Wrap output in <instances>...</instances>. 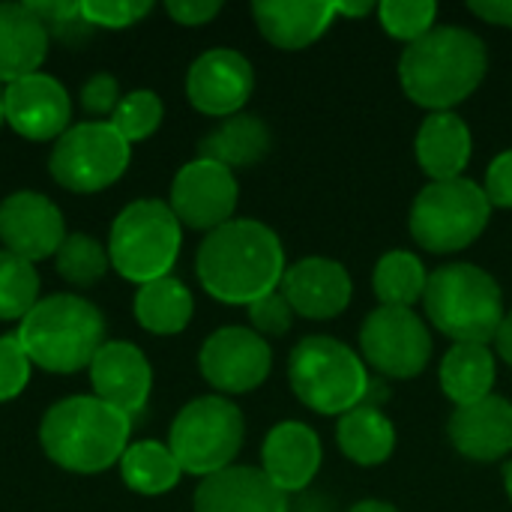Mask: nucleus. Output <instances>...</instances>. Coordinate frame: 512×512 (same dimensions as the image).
Returning <instances> with one entry per match:
<instances>
[{
	"instance_id": "obj_1",
	"label": "nucleus",
	"mask_w": 512,
	"mask_h": 512,
	"mask_svg": "<svg viewBox=\"0 0 512 512\" xmlns=\"http://www.w3.org/2000/svg\"><path fill=\"white\" fill-rule=\"evenodd\" d=\"M279 234L258 219H231L210 231L195 255L201 288L228 306H252L279 291L285 276Z\"/></svg>"
},
{
	"instance_id": "obj_2",
	"label": "nucleus",
	"mask_w": 512,
	"mask_h": 512,
	"mask_svg": "<svg viewBox=\"0 0 512 512\" xmlns=\"http://www.w3.org/2000/svg\"><path fill=\"white\" fill-rule=\"evenodd\" d=\"M486 69V42L456 24H438L399 57L402 90L429 111H453L483 84Z\"/></svg>"
},
{
	"instance_id": "obj_3",
	"label": "nucleus",
	"mask_w": 512,
	"mask_h": 512,
	"mask_svg": "<svg viewBox=\"0 0 512 512\" xmlns=\"http://www.w3.org/2000/svg\"><path fill=\"white\" fill-rule=\"evenodd\" d=\"M132 417L96 396H69L48 408L39 426L45 456L72 474H102L129 447Z\"/></svg>"
},
{
	"instance_id": "obj_4",
	"label": "nucleus",
	"mask_w": 512,
	"mask_h": 512,
	"mask_svg": "<svg viewBox=\"0 0 512 512\" xmlns=\"http://www.w3.org/2000/svg\"><path fill=\"white\" fill-rule=\"evenodd\" d=\"M15 336L33 366L69 375L90 369L96 351L105 345V318L78 294H51L30 309Z\"/></svg>"
},
{
	"instance_id": "obj_5",
	"label": "nucleus",
	"mask_w": 512,
	"mask_h": 512,
	"mask_svg": "<svg viewBox=\"0 0 512 512\" xmlns=\"http://www.w3.org/2000/svg\"><path fill=\"white\" fill-rule=\"evenodd\" d=\"M423 309L432 327L453 339V345H489L507 315L498 279L465 261H453L429 273Z\"/></svg>"
},
{
	"instance_id": "obj_6",
	"label": "nucleus",
	"mask_w": 512,
	"mask_h": 512,
	"mask_svg": "<svg viewBox=\"0 0 512 512\" xmlns=\"http://www.w3.org/2000/svg\"><path fill=\"white\" fill-rule=\"evenodd\" d=\"M294 396L315 414L342 417L369 402L372 378L363 357L333 336H306L288 357Z\"/></svg>"
},
{
	"instance_id": "obj_7",
	"label": "nucleus",
	"mask_w": 512,
	"mask_h": 512,
	"mask_svg": "<svg viewBox=\"0 0 512 512\" xmlns=\"http://www.w3.org/2000/svg\"><path fill=\"white\" fill-rule=\"evenodd\" d=\"M183 243V225L165 201L144 198L120 210L108 234L111 267L135 282L147 285L171 276Z\"/></svg>"
},
{
	"instance_id": "obj_8",
	"label": "nucleus",
	"mask_w": 512,
	"mask_h": 512,
	"mask_svg": "<svg viewBox=\"0 0 512 512\" xmlns=\"http://www.w3.org/2000/svg\"><path fill=\"white\" fill-rule=\"evenodd\" d=\"M492 204L486 189L468 177L438 180L417 192L408 216L417 246L435 255H453L468 249L489 228Z\"/></svg>"
},
{
	"instance_id": "obj_9",
	"label": "nucleus",
	"mask_w": 512,
	"mask_h": 512,
	"mask_svg": "<svg viewBox=\"0 0 512 512\" xmlns=\"http://www.w3.org/2000/svg\"><path fill=\"white\" fill-rule=\"evenodd\" d=\"M246 438L243 411L225 396H201L180 408L171 423L168 450L183 474L213 477L234 465Z\"/></svg>"
},
{
	"instance_id": "obj_10",
	"label": "nucleus",
	"mask_w": 512,
	"mask_h": 512,
	"mask_svg": "<svg viewBox=\"0 0 512 512\" xmlns=\"http://www.w3.org/2000/svg\"><path fill=\"white\" fill-rule=\"evenodd\" d=\"M132 144L108 123L87 120L69 126L51 147V177L78 195H93L114 186L129 168Z\"/></svg>"
},
{
	"instance_id": "obj_11",
	"label": "nucleus",
	"mask_w": 512,
	"mask_h": 512,
	"mask_svg": "<svg viewBox=\"0 0 512 512\" xmlns=\"http://www.w3.org/2000/svg\"><path fill=\"white\" fill-rule=\"evenodd\" d=\"M360 357L387 378H417L432 360V333L414 309L378 306L360 324Z\"/></svg>"
},
{
	"instance_id": "obj_12",
	"label": "nucleus",
	"mask_w": 512,
	"mask_h": 512,
	"mask_svg": "<svg viewBox=\"0 0 512 512\" xmlns=\"http://www.w3.org/2000/svg\"><path fill=\"white\" fill-rule=\"evenodd\" d=\"M198 369L213 390L240 396L267 381L273 369V351L252 327H222L201 345Z\"/></svg>"
},
{
	"instance_id": "obj_13",
	"label": "nucleus",
	"mask_w": 512,
	"mask_h": 512,
	"mask_svg": "<svg viewBox=\"0 0 512 512\" xmlns=\"http://www.w3.org/2000/svg\"><path fill=\"white\" fill-rule=\"evenodd\" d=\"M237 198H240V186L234 171L198 156L195 162H186L177 171L171 183L168 207L174 210L180 225L210 234L234 219Z\"/></svg>"
},
{
	"instance_id": "obj_14",
	"label": "nucleus",
	"mask_w": 512,
	"mask_h": 512,
	"mask_svg": "<svg viewBox=\"0 0 512 512\" xmlns=\"http://www.w3.org/2000/svg\"><path fill=\"white\" fill-rule=\"evenodd\" d=\"M255 90V69L249 57L234 48L204 51L186 75V96L195 111L207 117H234Z\"/></svg>"
},
{
	"instance_id": "obj_15",
	"label": "nucleus",
	"mask_w": 512,
	"mask_h": 512,
	"mask_svg": "<svg viewBox=\"0 0 512 512\" xmlns=\"http://www.w3.org/2000/svg\"><path fill=\"white\" fill-rule=\"evenodd\" d=\"M0 240L6 252L30 264L57 255L60 243L66 240L63 213L42 192H12L0 201Z\"/></svg>"
},
{
	"instance_id": "obj_16",
	"label": "nucleus",
	"mask_w": 512,
	"mask_h": 512,
	"mask_svg": "<svg viewBox=\"0 0 512 512\" xmlns=\"http://www.w3.org/2000/svg\"><path fill=\"white\" fill-rule=\"evenodd\" d=\"M6 123L30 141H57L72 120V102L66 87L45 75L33 72L3 87Z\"/></svg>"
},
{
	"instance_id": "obj_17",
	"label": "nucleus",
	"mask_w": 512,
	"mask_h": 512,
	"mask_svg": "<svg viewBox=\"0 0 512 512\" xmlns=\"http://www.w3.org/2000/svg\"><path fill=\"white\" fill-rule=\"evenodd\" d=\"M279 291L291 303L294 315L330 321L348 309L354 297V282L345 264H339L336 258L309 255L285 270Z\"/></svg>"
},
{
	"instance_id": "obj_18",
	"label": "nucleus",
	"mask_w": 512,
	"mask_h": 512,
	"mask_svg": "<svg viewBox=\"0 0 512 512\" xmlns=\"http://www.w3.org/2000/svg\"><path fill=\"white\" fill-rule=\"evenodd\" d=\"M93 396L135 417L144 411L153 387V369L144 351L132 342H105L90 363Z\"/></svg>"
},
{
	"instance_id": "obj_19",
	"label": "nucleus",
	"mask_w": 512,
	"mask_h": 512,
	"mask_svg": "<svg viewBox=\"0 0 512 512\" xmlns=\"http://www.w3.org/2000/svg\"><path fill=\"white\" fill-rule=\"evenodd\" d=\"M324 462L321 438L312 426L285 420L273 426L261 447V471L285 495L306 492Z\"/></svg>"
},
{
	"instance_id": "obj_20",
	"label": "nucleus",
	"mask_w": 512,
	"mask_h": 512,
	"mask_svg": "<svg viewBox=\"0 0 512 512\" xmlns=\"http://www.w3.org/2000/svg\"><path fill=\"white\" fill-rule=\"evenodd\" d=\"M453 447L471 462H498L512 453V402L486 396L453 411L447 423Z\"/></svg>"
},
{
	"instance_id": "obj_21",
	"label": "nucleus",
	"mask_w": 512,
	"mask_h": 512,
	"mask_svg": "<svg viewBox=\"0 0 512 512\" xmlns=\"http://www.w3.org/2000/svg\"><path fill=\"white\" fill-rule=\"evenodd\" d=\"M288 495L261 468L231 465L204 477L195 489V512H288Z\"/></svg>"
},
{
	"instance_id": "obj_22",
	"label": "nucleus",
	"mask_w": 512,
	"mask_h": 512,
	"mask_svg": "<svg viewBox=\"0 0 512 512\" xmlns=\"http://www.w3.org/2000/svg\"><path fill=\"white\" fill-rule=\"evenodd\" d=\"M252 15L270 45L300 51L330 30L339 9L330 0H258L252 3Z\"/></svg>"
},
{
	"instance_id": "obj_23",
	"label": "nucleus",
	"mask_w": 512,
	"mask_h": 512,
	"mask_svg": "<svg viewBox=\"0 0 512 512\" xmlns=\"http://www.w3.org/2000/svg\"><path fill=\"white\" fill-rule=\"evenodd\" d=\"M414 153L432 183L456 180L471 162L474 138L468 123L456 111H432L417 129Z\"/></svg>"
},
{
	"instance_id": "obj_24",
	"label": "nucleus",
	"mask_w": 512,
	"mask_h": 512,
	"mask_svg": "<svg viewBox=\"0 0 512 512\" xmlns=\"http://www.w3.org/2000/svg\"><path fill=\"white\" fill-rule=\"evenodd\" d=\"M48 54V30L27 3H0V84L39 72Z\"/></svg>"
},
{
	"instance_id": "obj_25",
	"label": "nucleus",
	"mask_w": 512,
	"mask_h": 512,
	"mask_svg": "<svg viewBox=\"0 0 512 512\" xmlns=\"http://www.w3.org/2000/svg\"><path fill=\"white\" fill-rule=\"evenodd\" d=\"M273 144V135L267 129V123L258 114H234L225 117L216 129H210L201 144H198V156L219 162L225 168H246L255 165L267 156Z\"/></svg>"
},
{
	"instance_id": "obj_26",
	"label": "nucleus",
	"mask_w": 512,
	"mask_h": 512,
	"mask_svg": "<svg viewBox=\"0 0 512 512\" xmlns=\"http://www.w3.org/2000/svg\"><path fill=\"white\" fill-rule=\"evenodd\" d=\"M438 378H441L444 396L456 408L474 405V402L492 396V387H495V378H498V360H495L489 345L462 342V345H453L444 354Z\"/></svg>"
},
{
	"instance_id": "obj_27",
	"label": "nucleus",
	"mask_w": 512,
	"mask_h": 512,
	"mask_svg": "<svg viewBox=\"0 0 512 512\" xmlns=\"http://www.w3.org/2000/svg\"><path fill=\"white\" fill-rule=\"evenodd\" d=\"M336 444L354 465L378 468L396 450V426L378 405H360L339 417Z\"/></svg>"
},
{
	"instance_id": "obj_28",
	"label": "nucleus",
	"mask_w": 512,
	"mask_h": 512,
	"mask_svg": "<svg viewBox=\"0 0 512 512\" xmlns=\"http://www.w3.org/2000/svg\"><path fill=\"white\" fill-rule=\"evenodd\" d=\"M132 309H135V321L147 333L177 336V333H183L189 327L195 300H192L189 288L180 279L165 276V279L138 285V294H135Z\"/></svg>"
},
{
	"instance_id": "obj_29",
	"label": "nucleus",
	"mask_w": 512,
	"mask_h": 512,
	"mask_svg": "<svg viewBox=\"0 0 512 512\" xmlns=\"http://www.w3.org/2000/svg\"><path fill=\"white\" fill-rule=\"evenodd\" d=\"M120 477L138 495H165L180 483L183 468L177 465L168 444L138 441V444L126 447V453L120 459Z\"/></svg>"
},
{
	"instance_id": "obj_30",
	"label": "nucleus",
	"mask_w": 512,
	"mask_h": 512,
	"mask_svg": "<svg viewBox=\"0 0 512 512\" xmlns=\"http://www.w3.org/2000/svg\"><path fill=\"white\" fill-rule=\"evenodd\" d=\"M426 282H429V273L423 261L405 249H393L381 255L375 264V276H372L375 297L381 300V306H390V309H414V303L423 300L426 294Z\"/></svg>"
},
{
	"instance_id": "obj_31",
	"label": "nucleus",
	"mask_w": 512,
	"mask_h": 512,
	"mask_svg": "<svg viewBox=\"0 0 512 512\" xmlns=\"http://www.w3.org/2000/svg\"><path fill=\"white\" fill-rule=\"evenodd\" d=\"M36 303H39L36 267L0 249V321H24Z\"/></svg>"
},
{
	"instance_id": "obj_32",
	"label": "nucleus",
	"mask_w": 512,
	"mask_h": 512,
	"mask_svg": "<svg viewBox=\"0 0 512 512\" xmlns=\"http://www.w3.org/2000/svg\"><path fill=\"white\" fill-rule=\"evenodd\" d=\"M54 267L69 285L84 288L105 276V270L111 267V258H108V249L90 234H66V240L60 243L54 255Z\"/></svg>"
},
{
	"instance_id": "obj_33",
	"label": "nucleus",
	"mask_w": 512,
	"mask_h": 512,
	"mask_svg": "<svg viewBox=\"0 0 512 512\" xmlns=\"http://www.w3.org/2000/svg\"><path fill=\"white\" fill-rule=\"evenodd\" d=\"M381 27L402 42H417L438 24V3L435 0H384L378 3Z\"/></svg>"
},
{
	"instance_id": "obj_34",
	"label": "nucleus",
	"mask_w": 512,
	"mask_h": 512,
	"mask_svg": "<svg viewBox=\"0 0 512 512\" xmlns=\"http://www.w3.org/2000/svg\"><path fill=\"white\" fill-rule=\"evenodd\" d=\"M162 117H165V105L153 90H132L120 99L108 123L132 144L150 138L162 126Z\"/></svg>"
},
{
	"instance_id": "obj_35",
	"label": "nucleus",
	"mask_w": 512,
	"mask_h": 512,
	"mask_svg": "<svg viewBox=\"0 0 512 512\" xmlns=\"http://www.w3.org/2000/svg\"><path fill=\"white\" fill-rule=\"evenodd\" d=\"M27 6L39 15L45 30L54 33L63 42H81L93 30L87 24V18L81 15V3H69V0H30Z\"/></svg>"
},
{
	"instance_id": "obj_36",
	"label": "nucleus",
	"mask_w": 512,
	"mask_h": 512,
	"mask_svg": "<svg viewBox=\"0 0 512 512\" xmlns=\"http://www.w3.org/2000/svg\"><path fill=\"white\" fill-rule=\"evenodd\" d=\"M153 9L150 0H84L81 15L87 18L90 27H105V30H123L141 21Z\"/></svg>"
},
{
	"instance_id": "obj_37",
	"label": "nucleus",
	"mask_w": 512,
	"mask_h": 512,
	"mask_svg": "<svg viewBox=\"0 0 512 512\" xmlns=\"http://www.w3.org/2000/svg\"><path fill=\"white\" fill-rule=\"evenodd\" d=\"M30 357L21 348L18 336H0V402L21 396L30 381Z\"/></svg>"
},
{
	"instance_id": "obj_38",
	"label": "nucleus",
	"mask_w": 512,
	"mask_h": 512,
	"mask_svg": "<svg viewBox=\"0 0 512 512\" xmlns=\"http://www.w3.org/2000/svg\"><path fill=\"white\" fill-rule=\"evenodd\" d=\"M249 321H252V330L258 333V336H285L288 330H291V324H294V309H291V303L285 300V294L282 291H273V294H267V297H261V300H255L252 306H249Z\"/></svg>"
},
{
	"instance_id": "obj_39",
	"label": "nucleus",
	"mask_w": 512,
	"mask_h": 512,
	"mask_svg": "<svg viewBox=\"0 0 512 512\" xmlns=\"http://www.w3.org/2000/svg\"><path fill=\"white\" fill-rule=\"evenodd\" d=\"M120 99H123V96H120V84H117V78L108 75V72H99V75L87 78L84 87H81V105H84V111L93 114V117L114 114L117 105H120Z\"/></svg>"
},
{
	"instance_id": "obj_40",
	"label": "nucleus",
	"mask_w": 512,
	"mask_h": 512,
	"mask_svg": "<svg viewBox=\"0 0 512 512\" xmlns=\"http://www.w3.org/2000/svg\"><path fill=\"white\" fill-rule=\"evenodd\" d=\"M483 189H486V198L492 207L512 210V150H504L501 156L492 159Z\"/></svg>"
},
{
	"instance_id": "obj_41",
	"label": "nucleus",
	"mask_w": 512,
	"mask_h": 512,
	"mask_svg": "<svg viewBox=\"0 0 512 512\" xmlns=\"http://www.w3.org/2000/svg\"><path fill=\"white\" fill-rule=\"evenodd\" d=\"M165 12H168L177 24L198 27V24L213 21V18L222 12V3H219V0H168V3H165Z\"/></svg>"
},
{
	"instance_id": "obj_42",
	"label": "nucleus",
	"mask_w": 512,
	"mask_h": 512,
	"mask_svg": "<svg viewBox=\"0 0 512 512\" xmlns=\"http://www.w3.org/2000/svg\"><path fill=\"white\" fill-rule=\"evenodd\" d=\"M468 9L498 27H512V0H471Z\"/></svg>"
},
{
	"instance_id": "obj_43",
	"label": "nucleus",
	"mask_w": 512,
	"mask_h": 512,
	"mask_svg": "<svg viewBox=\"0 0 512 512\" xmlns=\"http://www.w3.org/2000/svg\"><path fill=\"white\" fill-rule=\"evenodd\" d=\"M492 342H495L498 357L512 366V312L504 315V321H501V327H498V333H495V339H492Z\"/></svg>"
},
{
	"instance_id": "obj_44",
	"label": "nucleus",
	"mask_w": 512,
	"mask_h": 512,
	"mask_svg": "<svg viewBox=\"0 0 512 512\" xmlns=\"http://www.w3.org/2000/svg\"><path fill=\"white\" fill-rule=\"evenodd\" d=\"M336 9H339V15H345V18H363V15H369L372 9H378L375 3H369V0H363V3H336Z\"/></svg>"
},
{
	"instance_id": "obj_45",
	"label": "nucleus",
	"mask_w": 512,
	"mask_h": 512,
	"mask_svg": "<svg viewBox=\"0 0 512 512\" xmlns=\"http://www.w3.org/2000/svg\"><path fill=\"white\" fill-rule=\"evenodd\" d=\"M348 512H399L393 504H387V501H378V498H369V501H360V504H354Z\"/></svg>"
},
{
	"instance_id": "obj_46",
	"label": "nucleus",
	"mask_w": 512,
	"mask_h": 512,
	"mask_svg": "<svg viewBox=\"0 0 512 512\" xmlns=\"http://www.w3.org/2000/svg\"><path fill=\"white\" fill-rule=\"evenodd\" d=\"M504 489H507V498L512 501V462L504 468Z\"/></svg>"
},
{
	"instance_id": "obj_47",
	"label": "nucleus",
	"mask_w": 512,
	"mask_h": 512,
	"mask_svg": "<svg viewBox=\"0 0 512 512\" xmlns=\"http://www.w3.org/2000/svg\"><path fill=\"white\" fill-rule=\"evenodd\" d=\"M6 123V102H3V84H0V126Z\"/></svg>"
}]
</instances>
